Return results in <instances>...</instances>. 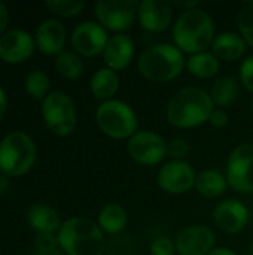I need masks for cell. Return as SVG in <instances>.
Masks as SVG:
<instances>
[{
    "mask_svg": "<svg viewBox=\"0 0 253 255\" xmlns=\"http://www.w3.org/2000/svg\"><path fill=\"white\" fill-rule=\"evenodd\" d=\"M215 103L203 88L186 87L176 93L167 106V120L177 128H194L209 121Z\"/></svg>",
    "mask_w": 253,
    "mask_h": 255,
    "instance_id": "6da1fadb",
    "label": "cell"
},
{
    "mask_svg": "<svg viewBox=\"0 0 253 255\" xmlns=\"http://www.w3.org/2000/svg\"><path fill=\"white\" fill-rule=\"evenodd\" d=\"M215 24L203 9H192L180 13L173 25L174 45L185 54L206 52L215 40Z\"/></svg>",
    "mask_w": 253,
    "mask_h": 255,
    "instance_id": "7a4b0ae2",
    "label": "cell"
},
{
    "mask_svg": "<svg viewBox=\"0 0 253 255\" xmlns=\"http://www.w3.org/2000/svg\"><path fill=\"white\" fill-rule=\"evenodd\" d=\"M58 244L67 255H103L106 239L98 224L88 218L75 217L64 221L58 230Z\"/></svg>",
    "mask_w": 253,
    "mask_h": 255,
    "instance_id": "3957f363",
    "label": "cell"
},
{
    "mask_svg": "<svg viewBox=\"0 0 253 255\" xmlns=\"http://www.w3.org/2000/svg\"><path fill=\"white\" fill-rule=\"evenodd\" d=\"M183 67H186L183 52L171 43H158L146 49L137 61L140 75L154 82L173 81L182 73Z\"/></svg>",
    "mask_w": 253,
    "mask_h": 255,
    "instance_id": "277c9868",
    "label": "cell"
},
{
    "mask_svg": "<svg viewBox=\"0 0 253 255\" xmlns=\"http://www.w3.org/2000/svg\"><path fill=\"white\" fill-rule=\"evenodd\" d=\"M36 160V146L22 131H12L0 142V172L7 176L27 173Z\"/></svg>",
    "mask_w": 253,
    "mask_h": 255,
    "instance_id": "5b68a950",
    "label": "cell"
},
{
    "mask_svg": "<svg viewBox=\"0 0 253 255\" xmlns=\"http://www.w3.org/2000/svg\"><path fill=\"white\" fill-rule=\"evenodd\" d=\"M98 128L112 139H130L137 131V115L130 105L121 100L103 102L95 114Z\"/></svg>",
    "mask_w": 253,
    "mask_h": 255,
    "instance_id": "8992f818",
    "label": "cell"
},
{
    "mask_svg": "<svg viewBox=\"0 0 253 255\" xmlns=\"http://www.w3.org/2000/svg\"><path fill=\"white\" fill-rule=\"evenodd\" d=\"M42 114L48 128L57 136H67L76 127V109L63 91H54L43 99Z\"/></svg>",
    "mask_w": 253,
    "mask_h": 255,
    "instance_id": "52a82bcc",
    "label": "cell"
},
{
    "mask_svg": "<svg viewBox=\"0 0 253 255\" xmlns=\"http://www.w3.org/2000/svg\"><path fill=\"white\" fill-rule=\"evenodd\" d=\"M227 181L234 191L253 194V143L234 148L227 164Z\"/></svg>",
    "mask_w": 253,
    "mask_h": 255,
    "instance_id": "ba28073f",
    "label": "cell"
},
{
    "mask_svg": "<svg viewBox=\"0 0 253 255\" xmlns=\"http://www.w3.org/2000/svg\"><path fill=\"white\" fill-rule=\"evenodd\" d=\"M137 9L136 0H100L95 4V16L106 30L121 34L131 27Z\"/></svg>",
    "mask_w": 253,
    "mask_h": 255,
    "instance_id": "9c48e42d",
    "label": "cell"
},
{
    "mask_svg": "<svg viewBox=\"0 0 253 255\" xmlns=\"http://www.w3.org/2000/svg\"><path fill=\"white\" fill-rule=\"evenodd\" d=\"M128 155L142 166H157L167 157V142L157 133L143 130L128 139Z\"/></svg>",
    "mask_w": 253,
    "mask_h": 255,
    "instance_id": "30bf717a",
    "label": "cell"
},
{
    "mask_svg": "<svg viewBox=\"0 0 253 255\" xmlns=\"http://www.w3.org/2000/svg\"><path fill=\"white\" fill-rule=\"evenodd\" d=\"M157 181L160 188L169 194H185L195 187L197 175L194 167L185 160H173L160 169Z\"/></svg>",
    "mask_w": 253,
    "mask_h": 255,
    "instance_id": "8fae6325",
    "label": "cell"
},
{
    "mask_svg": "<svg viewBox=\"0 0 253 255\" xmlns=\"http://www.w3.org/2000/svg\"><path fill=\"white\" fill-rule=\"evenodd\" d=\"M109 36L106 28L95 21H85L72 33V45L82 57H95L103 54Z\"/></svg>",
    "mask_w": 253,
    "mask_h": 255,
    "instance_id": "7c38bea8",
    "label": "cell"
},
{
    "mask_svg": "<svg viewBox=\"0 0 253 255\" xmlns=\"http://www.w3.org/2000/svg\"><path fill=\"white\" fill-rule=\"evenodd\" d=\"M215 244L216 235L207 226H189L174 241L177 255H207L215 250Z\"/></svg>",
    "mask_w": 253,
    "mask_h": 255,
    "instance_id": "4fadbf2b",
    "label": "cell"
},
{
    "mask_svg": "<svg viewBox=\"0 0 253 255\" xmlns=\"http://www.w3.org/2000/svg\"><path fill=\"white\" fill-rule=\"evenodd\" d=\"M251 214L246 205L240 200L228 199L221 202L213 211V223L224 233H240L249 223Z\"/></svg>",
    "mask_w": 253,
    "mask_h": 255,
    "instance_id": "5bb4252c",
    "label": "cell"
},
{
    "mask_svg": "<svg viewBox=\"0 0 253 255\" xmlns=\"http://www.w3.org/2000/svg\"><path fill=\"white\" fill-rule=\"evenodd\" d=\"M173 3L166 0H143L139 3L137 18L140 25L151 33L167 30L173 19Z\"/></svg>",
    "mask_w": 253,
    "mask_h": 255,
    "instance_id": "9a60e30c",
    "label": "cell"
},
{
    "mask_svg": "<svg viewBox=\"0 0 253 255\" xmlns=\"http://www.w3.org/2000/svg\"><path fill=\"white\" fill-rule=\"evenodd\" d=\"M34 51V40L25 30L13 28L0 37V58L6 63L25 61Z\"/></svg>",
    "mask_w": 253,
    "mask_h": 255,
    "instance_id": "2e32d148",
    "label": "cell"
},
{
    "mask_svg": "<svg viewBox=\"0 0 253 255\" xmlns=\"http://www.w3.org/2000/svg\"><path fill=\"white\" fill-rule=\"evenodd\" d=\"M134 55V42L127 34H115L109 37V42L103 52L106 67L119 72L128 67Z\"/></svg>",
    "mask_w": 253,
    "mask_h": 255,
    "instance_id": "e0dca14e",
    "label": "cell"
},
{
    "mask_svg": "<svg viewBox=\"0 0 253 255\" xmlns=\"http://www.w3.org/2000/svg\"><path fill=\"white\" fill-rule=\"evenodd\" d=\"M66 42V30L57 19L43 21L36 31L37 48L46 55H58L63 52Z\"/></svg>",
    "mask_w": 253,
    "mask_h": 255,
    "instance_id": "ac0fdd59",
    "label": "cell"
},
{
    "mask_svg": "<svg viewBox=\"0 0 253 255\" xmlns=\"http://www.w3.org/2000/svg\"><path fill=\"white\" fill-rule=\"evenodd\" d=\"M248 49V43L246 40L233 31H224L219 33L213 43H212V51L216 55L218 60H224V61H234L237 58H240Z\"/></svg>",
    "mask_w": 253,
    "mask_h": 255,
    "instance_id": "d6986e66",
    "label": "cell"
},
{
    "mask_svg": "<svg viewBox=\"0 0 253 255\" xmlns=\"http://www.w3.org/2000/svg\"><path fill=\"white\" fill-rule=\"evenodd\" d=\"M27 221L37 233H55L61 227L58 214L52 208L42 203L33 205L27 211Z\"/></svg>",
    "mask_w": 253,
    "mask_h": 255,
    "instance_id": "ffe728a7",
    "label": "cell"
},
{
    "mask_svg": "<svg viewBox=\"0 0 253 255\" xmlns=\"http://www.w3.org/2000/svg\"><path fill=\"white\" fill-rule=\"evenodd\" d=\"M119 75L118 72L103 67L97 70L92 78H91V93L97 100H112V97L118 93L119 90Z\"/></svg>",
    "mask_w": 253,
    "mask_h": 255,
    "instance_id": "44dd1931",
    "label": "cell"
},
{
    "mask_svg": "<svg viewBox=\"0 0 253 255\" xmlns=\"http://www.w3.org/2000/svg\"><path fill=\"white\" fill-rule=\"evenodd\" d=\"M128 215L127 211L119 203H107L101 208L98 214V226L103 233L107 235H119L127 227Z\"/></svg>",
    "mask_w": 253,
    "mask_h": 255,
    "instance_id": "7402d4cb",
    "label": "cell"
},
{
    "mask_svg": "<svg viewBox=\"0 0 253 255\" xmlns=\"http://www.w3.org/2000/svg\"><path fill=\"white\" fill-rule=\"evenodd\" d=\"M227 187H228L227 176H224L218 170L209 169L197 175L195 188L198 194H201L203 197H207V199L219 197L227 191Z\"/></svg>",
    "mask_w": 253,
    "mask_h": 255,
    "instance_id": "603a6c76",
    "label": "cell"
},
{
    "mask_svg": "<svg viewBox=\"0 0 253 255\" xmlns=\"http://www.w3.org/2000/svg\"><path fill=\"white\" fill-rule=\"evenodd\" d=\"M188 72L198 79L213 78L219 70V60L213 52H200L194 54L186 60Z\"/></svg>",
    "mask_w": 253,
    "mask_h": 255,
    "instance_id": "cb8c5ba5",
    "label": "cell"
},
{
    "mask_svg": "<svg viewBox=\"0 0 253 255\" xmlns=\"http://www.w3.org/2000/svg\"><path fill=\"white\" fill-rule=\"evenodd\" d=\"M237 94H239V81L230 75L219 76L210 88V97L213 103L221 108L230 106L237 99Z\"/></svg>",
    "mask_w": 253,
    "mask_h": 255,
    "instance_id": "d4e9b609",
    "label": "cell"
},
{
    "mask_svg": "<svg viewBox=\"0 0 253 255\" xmlns=\"http://www.w3.org/2000/svg\"><path fill=\"white\" fill-rule=\"evenodd\" d=\"M55 67L61 76H64L67 79H76L84 72V61L78 54L63 51L61 54L57 55Z\"/></svg>",
    "mask_w": 253,
    "mask_h": 255,
    "instance_id": "484cf974",
    "label": "cell"
},
{
    "mask_svg": "<svg viewBox=\"0 0 253 255\" xmlns=\"http://www.w3.org/2000/svg\"><path fill=\"white\" fill-rule=\"evenodd\" d=\"M25 90L34 99H45L49 90V78L43 70H33L25 79Z\"/></svg>",
    "mask_w": 253,
    "mask_h": 255,
    "instance_id": "4316f807",
    "label": "cell"
},
{
    "mask_svg": "<svg viewBox=\"0 0 253 255\" xmlns=\"http://www.w3.org/2000/svg\"><path fill=\"white\" fill-rule=\"evenodd\" d=\"M46 7L60 16L64 18H72L79 15L84 7H85V1H76V0H48L46 1Z\"/></svg>",
    "mask_w": 253,
    "mask_h": 255,
    "instance_id": "83f0119b",
    "label": "cell"
},
{
    "mask_svg": "<svg viewBox=\"0 0 253 255\" xmlns=\"http://www.w3.org/2000/svg\"><path fill=\"white\" fill-rule=\"evenodd\" d=\"M237 25L248 46L253 48V3L243 6L237 15Z\"/></svg>",
    "mask_w": 253,
    "mask_h": 255,
    "instance_id": "f1b7e54d",
    "label": "cell"
},
{
    "mask_svg": "<svg viewBox=\"0 0 253 255\" xmlns=\"http://www.w3.org/2000/svg\"><path fill=\"white\" fill-rule=\"evenodd\" d=\"M189 152H191V145L185 139L177 137L167 142V155L176 161H183V158H186Z\"/></svg>",
    "mask_w": 253,
    "mask_h": 255,
    "instance_id": "f546056e",
    "label": "cell"
},
{
    "mask_svg": "<svg viewBox=\"0 0 253 255\" xmlns=\"http://www.w3.org/2000/svg\"><path fill=\"white\" fill-rule=\"evenodd\" d=\"M151 255H174L176 254V247L174 242H171L166 236H160L152 241L151 248H149Z\"/></svg>",
    "mask_w": 253,
    "mask_h": 255,
    "instance_id": "4dcf8cb0",
    "label": "cell"
},
{
    "mask_svg": "<svg viewBox=\"0 0 253 255\" xmlns=\"http://www.w3.org/2000/svg\"><path fill=\"white\" fill-rule=\"evenodd\" d=\"M58 238L54 233H39L34 242L36 251L39 253H52L57 251L58 247Z\"/></svg>",
    "mask_w": 253,
    "mask_h": 255,
    "instance_id": "1f68e13d",
    "label": "cell"
},
{
    "mask_svg": "<svg viewBox=\"0 0 253 255\" xmlns=\"http://www.w3.org/2000/svg\"><path fill=\"white\" fill-rule=\"evenodd\" d=\"M240 82L248 91L253 93V55L246 57L240 66Z\"/></svg>",
    "mask_w": 253,
    "mask_h": 255,
    "instance_id": "d6a6232c",
    "label": "cell"
},
{
    "mask_svg": "<svg viewBox=\"0 0 253 255\" xmlns=\"http://www.w3.org/2000/svg\"><path fill=\"white\" fill-rule=\"evenodd\" d=\"M228 121H230L228 114L224 109H216V108H215V111L212 112V115L209 118V123L216 128H224L228 124Z\"/></svg>",
    "mask_w": 253,
    "mask_h": 255,
    "instance_id": "836d02e7",
    "label": "cell"
},
{
    "mask_svg": "<svg viewBox=\"0 0 253 255\" xmlns=\"http://www.w3.org/2000/svg\"><path fill=\"white\" fill-rule=\"evenodd\" d=\"M7 21H9V13L6 6L0 1V37L6 33V27H7Z\"/></svg>",
    "mask_w": 253,
    "mask_h": 255,
    "instance_id": "e575fe53",
    "label": "cell"
},
{
    "mask_svg": "<svg viewBox=\"0 0 253 255\" xmlns=\"http://www.w3.org/2000/svg\"><path fill=\"white\" fill-rule=\"evenodd\" d=\"M200 6L198 1H173V7H177L183 12H188V10H192V9H197Z\"/></svg>",
    "mask_w": 253,
    "mask_h": 255,
    "instance_id": "d590c367",
    "label": "cell"
},
{
    "mask_svg": "<svg viewBox=\"0 0 253 255\" xmlns=\"http://www.w3.org/2000/svg\"><path fill=\"white\" fill-rule=\"evenodd\" d=\"M6 108H7V100H6L4 91L0 88V121L3 120V117L6 114Z\"/></svg>",
    "mask_w": 253,
    "mask_h": 255,
    "instance_id": "8d00e7d4",
    "label": "cell"
},
{
    "mask_svg": "<svg viewBox=\"0 0 253 255\" xmlns=\"http://www.w3.org/2000/svg\"><path fill=\"white\" fill-rule=\"evenodd\" d=\"M207 255H237L233 250L230 248H215L213 251H210Z\"/></svg>",
    "mask_w": 253,
    "mask_h": 255,
    "instance_id": "74e56055",
    "label": "cell"
},
{
    "mask_svg": "<svg viewBox=\"0 0 253 255\" xmlns=\"http://www.w3.org/2000/svg\"><path fill=\"white\" fill-rule=\"evenodd\" d=\"M9 187V179H7V175L1 173L0 172V194H3L6 191V188Z\"/></svg>",
    "mask_w": 253,
    "mask_h": 255,
    "instance_id": "f35d334b",
    "label": "cell"
},
{
    "mask_svg": "<svg viewBox=\"0 0 253 255\" xmlns=\"http://www.w3.org/2000/svg\"><path fill=\"white\" fill-rule=\"evenodd\" d=\"M33 255H61V253L57 250V251H52V253H39V251H36Z\"/></svg>",
    "mask_w": 253,
    "mask_h": 255,
    "instance_id": "ab89813d",
    "label": "cell"
},
{
    "mask_svg": "<svg viewBox=\"0 0 253 255\" xmlns=\"http://www.w3.org/2000/svg\"><path fill=\"white\" fill-rule=\"evenodd\" d=\"M249 253H251V255H253V244L249 247Z\"/></svg>",
    "mask_w": 253,
    "mask_h": 255,
    "instance_id": "60d3db41",
    "label": "cell"
},
{
    "mask_svg": "<svg viewBox=\"0 0 253 255\" xmlns=\"http://www.w3.org/2000/svg\"><path fill=\"white\" fill-rule=\"evenodd\" d=\"M252 111H253V100H252Z\"/></svg>",
    "mask_w": 253,
    "mask_h": 255,
    "instance_id": "b9f144b4",
    "label": "cell"
}]
</instances>
